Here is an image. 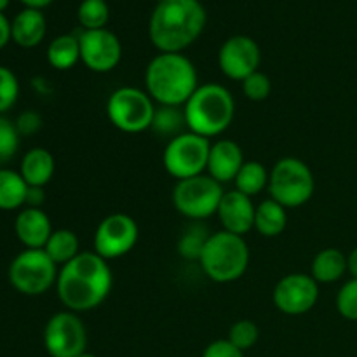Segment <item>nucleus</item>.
I'll return each instance as SVG.
<instances>
[{"label": "nucleus", "mask_w": 357, "mask_h": 357, "mask_svg": "<svg viewBox=\"0 0 357 357\" xmlns=\"http://www.w3.org/2000/svg\"><path fill=\"white\" fill-rule=\"evenodd\" d=\"M10 40H13V26L6 14L0 13V49L6 47Z\"/></svg>", "instance_id": "nucleus-38"}, {"label": "nucleus", "mask_w": 357, "mask_h": 357, "mask_svg": "<svg viewBox=\"0 0 357 357\" xmlns=\"http://www.w3.org/2000/svg\"><path fill=\"white\" fill-rule=\"evenodd\" d=\"M209 152L211 143L208 138L187 131L169 139L164 150L162 162L171 176L178 181L187 180L199 176L208 169Z\"/></svg>", "instance_id": "nucleus-9"}, {"label": "nucleus", "mask_w": 357, "mask_h": 357, "mask_svg": "<svg viewBox=\"0 0 357 357\" xmlns=\"http://www.w3.org/2000/svg\"><path fill=\"white\" fill-rule=\"evenodd\" d=\"M28 183L23 180L20 171L0 167V209L14 211L26 204Z\"/></svg>", "instance_id": "nucleus-23"}, {"label": "nucleus", "mask_w": 357, "mask_h": 357, "mask_svg": "<svg viewBox=\"0 0 357 357\" xmlns=\"http://www.w3.org/2000/svg\"><path fill=\"white\" fill-rule=\"evenodd\" d=\"M202 357H244V352L229 340H216L204 349Z\"/></svg>", "instance_id": "nucleus-36"}, {"label": "nucleus", "mask_w": 357, "mask_h": 357, "mask_svg": "<svg viewBox=\"0 0 357 357\" xmlns=\"http://www.w3.org/2000/svg\"><path fill=\"white\" fill-rule=\"evenodd\" d=\"M199 264L211 281L220 284L234 282L248 271L250 248L243 236L220 230L209 236Z\"/></svg>", "instance_id": "nucleus-5"}, {"label": "nucleus", "mask_w": 357, "mask_h": 357, "mask_svg": "<svg viewBox=\"0 0 357 357\" xmlns=\"http://www.w3.org/2000/svg\"><path fill=\"white\" fill-rule=\"evenodd\" d=\"M272 82L265 73L255 72L243 80V93L251 101H264L271 96Z\"/></svg>", "instance_id": "nucleus-34"}, {"label": "nucleus", "mask_w": 357, "mask_h": 357, "mask_svg": "<svg viewBox=\"0 0 357 357\" xmlns=\"http://www.w3.org/2000/svg\"><path fill=\"white\" fill-rule=\"evenodd\" d=\"M246 162L243 150L232 139H218L211 145L208 159V173L218 183H229L236 180L237 173Z\"/></svg>", "instance_id": "nucleus-18"}, {"label": "nucleus", "mask_w": 357, "mask_h": 357, "mask_svg": "<svg viewBox=\"0 0 357 357\" xmlns=\"http://www.w3.org/2000/svg\"><path fill=\"white\" fill-rule=\"evenodd\" d=\"M20 98V82L13 70L0 65V115L16 105Z\"/></svg>", "instance_id": "nucleus-32"}, {"label": "nucleus", "mask_w": 357, "mask_h": 357, "mask_svg": "<svg viewBox=\"0 0 357 357\" xmlns=\"http://www.w3.org/2000/svg\"><path fill=\"white\" fill-rule=\"evenodd\" d=\"M255 211L257 208L251 197L239 190H230L223 194L216 215L222 222L223 230L244 237L251 229H255Z\"/></svg>", "instance_id": "nucleus-16"}, {"label": "nucleus", "mask_w": 357, "mask_h": 357, "mask_svg": "<svg viewBox=\"0 0 357 357\" xmlns=\"http://www.w3.org/2000/svg\"><path fill=\"white\" fill-rule=\"evenodd\" d=\"M181 128H187L185 122V112L180 110V107H164L155 110V117H153L152 129L160 136H174L181 135Z\"/></svg>", "instance_id": "nucleus-27"}, {"label": "nucleus", "mask_w": 357, "mask_h": 357, "mask_svg": "<svg viewBox=\"0 0 357 357\" xmlns=\"http://www.w3.org/2000/svg\"><path fill=\"white\" fill-rule=\"evenodd\" d=\"M80 59L79 37L75 35H59L49 44L47 61L56 70H70Z\"/></svg>", "instance_id": "nucleus-24"}, {"label": "nucleus", "mask_w": 357, "mask_h": 357, "mask_svg": "<svg viewBox=\"0 0 357 357\" xmlns=\"http://www.w3.org/2000/svg\"><path fill=\"white\" fill-rule=\"evenodd\" d=\"M79 357H96V356H93V354H89V352H84V354H80Z\"/></svg>", "instance_id": "nucleus-42"}, {"label": "nucleus", "mask_w": 357, "mask_h": 357, "mask_svg": "<svg viewBox=\"0 0 357 357\" xmlns=\"http://www.w3.org/2000/svg\"><path fill=\"white\" fill-rule=\"evenodd\" d=\"M347 272V257L340 250L328 248L316 255L312 261V278L319 284H330L344 278Z\"/></svg>", "instance_id": "nucleus-21"}, {"label": "nucleus", "mask_w": 357, "mask_h": 357, "mask_svg": "<svg viewBox=\"0 0 357 357\" xmlns=\"http://www.w3.org/2000/svg\"><path fill=\"white\" fill-rule=\"evenodd\" d=\"M45 201L44 188L40 187H28L26 194V208H40Z\"/></svg>", "instance_id": "nucleus-37"}, {"label": "nucleus", "mask_w": 357, "mask_h": 357, "mask_svg": "<svg viewBox=\"0 0 357 357\" xmlns=\"http://www.w3.org/2000/svg\"><path fill=\"white\" fill-rule=\"evenodd\" d=\"M183 112L188 131L209 139L230 128L236 115V101L227 87L206 84L197 87L185 103Z\"/></svg>", "instance_id": "nucleus-4"}, {"label": "nucleus", "mask_w": 357, "mask_h": 357, "mask_svg": "<svg viewBox=\"0 0 357 357\" xmlns=\"http://www.w3.org/2000/svg\"><path fill=\"white\" fill-rule=\"evenodd\" d=\"M288 225V213L284 206L274 199L260 202L255 211V229L264 237H278L284 232Z\"/></svg>", "instance_id": "nucleus-22"}, {"label": "nucleus", "mask_w": 357, "mask_h": 357, "mask_svg": "<svg viewBox=\"0 0 357 357\" xmlns=\"http://www.w3.org/2000/svg\"><path fill=\"white\" fill-rule=\"evenodd\" d=\"M347 271L351 272L352 279H357V248L347 257Z\"/></svg>", "instance_id": "nucleus-39"}, {"label": "nucleus", "mask_w": 357, "mask_h": 357, "mask_svg": "<svg viewBox=\"0 0 357 357\" xmlns=\"http://www.w3.org/2000/svg\"><path fill=\"white\" fill-rule=\"evenodd\" d=\"M80 59L84 65L96 73L112 72L122 59V45L115 33L107 28L84 30L79 35Z\"/></svg>", "instance_id": "nucleus-14"}, {"label": "nucleus", "mask_w": 357, "mask_h": 357, "mask_svg": "<svg viewBox=\"0 0 357 357\" xmlns=\"http://www.w3.org/2000/svg\"><path fill=\"white\" fill-rule=\"evenodd\" d=\"M20 149V132L16 124L0 115V166L7 164Z\"/></svg>", "instance_id": "nucleus-31"}, {"label": "nucleus", "mask_w": 357, "mask_h": 357, "mask_svg": "<svg viewBox=\"0 0 357 357\" xmlns=\"http://www.w3.org/2000/svg\"><path fill=\"white\" fill-rule=\"evenodd\" d=\"M204 26L206 10L199 0H162L150 16L149 35L160 52H181Z\"/></svg>", "instance_id": "nucleus-2"}, {"label": "nucleus", "mask_w": 357, "mask_h": 357, "mask_svg": "<svg viewBox=\"0 0 357 357\" xmlns=\"http://www.w3.org/2000/svg\"><path fill=\"white\" fill-rule=\"evenodd\" d=\"M194 63L181 52H160L145 72L146 93L164 107H181L199 87Z\"/></svg>", "instance_id": "nucleus-3"}, {"label": "nucleus", "mask_w": 357, "mask_h": 357, "mask_svg": "<svg viewBox=\"0 0 357 357\" xmlns=\"http://www.w3.org/2000/svg\"><path fill=\"white\" fill-rule=\"evenodd\" d=\"M44 251L56 265H61L63 267L65 264L72 261L77 255H80L79 237H77L75 232L68 229L54 230L51 237H49L47 244L44 246Z\"/></svg>", "instance_id": "nucleus-25"}, {"label": "nucleus", "mask_w": 357, "mask_h": 357, "mask_svg": "<svg viewBox=\"0 0 357 357\" xmlns=\"http://www.w3.org/2000/svg\"><path fill=\"white\" fill-rule=\"evenodd\" d=\"M56 291L70 312L96 309L112 291L108 261L94 251H82L58 272Z\"/></svg>", "instance_id": "nucleus-1"}, {"label": "nucleus", "mask_w": 357, "mask_h": 357, "mask_svg": "<svg viewBox=\"0 0 357 357\" xmlns=\"http://www.w3.org/2000/svg\"><path fill=\"white\" fill-rule=\"evenodd\" d=\"M16 129L20 132V136H28V135H35L38 129L42 128V119L37 112L33 110H26L16 119Z\"/></svg>", "instance_id": "nucleus-35"}, {"label": "nucleus", "mask_w": 357, "mask_h": 357, "mask_svg": "<svg viewBox=\"0 0 357 357\" xmlns=\"http://www.w3.org/2000/svg\"><path fill=\"white\" fill-rule=\"evenodd\" d=\"M211 234L206 232L204 227L192 225L187 232L181 236L180 243H178V253L187 260H199L204 250L206 243H208Z\"/></svg>", "instance_id": "nucleus-29"}, {"label": "nucleus", "mask_w": 357, "mask_h": 357, "mask_svg": "<svg viewBox=\"0 0 357 357\" xmlns=\"http://www.w3.org/2000/svg\"><path fill=\"white\" fill-rule=\"evenodd\" d=\"M274 305L288 316H302L319 300V282L307 274L284 275L274 288Z\"/></svg>", "instance_id": "nucleus-13"}, {"label": "nucleus", "mask_w": 357, "mask_h": 357, "mask_svg": "<svg viewBox=\"0 0 357 357\" xmlns=\"http://www.w3.org/2000/svg\"><path fill=\"white\" fill-rule=\"evenodd\" d=\"M77 17L84 30H101L108 23L110 9L105 0H82L77 9Z\"/></svg>", "instance_id": "nucleus-28"}, {"label": "nucleus", "mask_w": 357, "mask_h": 357, "mask_svg": "<svg viewBox=\"0 0 357 357\" xmlns=\"http://www.w3.org/2000/svg\"><path fill=\"white\" fill-rule=\"evenodd\" d=\"M223 187L209 174L180 180L173 190V204L178 213L190 220H204L218 213Z\"/></svg>", "instance_id": "nucleus-10"}, {"label": "nucleus", "mask_w": 357, "mask_h": 357, "mask_svg": "<svg viewBox=\"0 0 357 357\" xmlns=\"http://www.w3.org/2000/svg\"><path fill=\"white\" fill-rule=\"evenodd\" d=\"M159 2H162V0H157V3H159Z\"/></svg>", "instance_id": "nucleus-43"}, {"label": "nucleus", "mask_w": 357, "mask_h": 357, "mask_svg": "<svg viewBox=\"0 0 357 357\" xmlns=\"http://www.w3.org/2000/svg\"><path fill=\"white\" fill-rule=\"evenodd\" d=\"M9 2L10 0H0V13H3L9 7Z\"/></svg>", "instance_id": "nucleus-41"}, {"label": "nucleus", "mask_w": 357, "mask_h": 357, "mask_svg": "<svg viewBox=\"0 0 357 357\" xmlns=\"http://www.w3.org/2000/svg\"><path fill=\"white\" fill-rule=\"evenodd\" d=\"M10 26H13V40L24 49L37 47L44 40L45 31H47V23L42 10L31 9V7H26L20 14H16Z\"/></svg>", "instance_id": "nucleus-19"}, {"label": "nucleus", "mask_w": 357, "mask_h": 357, "mask_svg": "<svg viewBox=\"0 0 357 357\" xmlns=\"http://www.w3.org/2000/svg\"><path fill=\"white\" fill-rule=\"evenodd\" d=\"M314 174L303 160L284 157L272 167L268 174L271 199L288 208H300L314 194Z\"/></svg>", "instance_id": "nucleus-6"}, {"label": "nucleus", "mask_w": 357, "mask_h": 357, "mask_svg": "<svg viewBox=\"0 0 357 357\" xmlns=\"http://www.w3.org/2000/svg\"><path fill=\"white\" fill-rule=\"evenodd\" d=\"M56 160L47 149L35 146L24 153L20 166V174L28 187L44 188L54 176Z\"/></svg>", "instance_id": "nucleus-20"}, {"label": "nucleus", "mask_w": 357, "mask_h": 357, "mask_svg": "<svg viewBox=\"0 0 357 357\" xmlns=\"http://www.w3.org/2000/svg\"><path fill=\"white\" fill-rule=\"evenodd\" d=\"M258 337H260V330H258L257 324L250 319H241L230 326L229 338L227 340L232 345H236L239 351L244 352L255 347V344L258 342Z\"/></svg>", "instance_id": "nucleus-30"}, {"label": "nucleus", "mask_w": 357, "mask_h": 357, "mask_svg": "<svg viewBox=\"0 0 357 357\" xmlns=\"http://www.w3.org/2000/svg\"><path fill=\"white\" fill-rule=\"evenodd\" d=\"M45 351L51 357H79L86 352L87 333L75 312H58L47 321L44 330Z\"/></svg>", "instance_id": "nucleus-11"}, {"label": "nucleus", "mask_w": 357, "mask_h": 357, "mask_svg": "<svg viewBox=\"0 0 357 357\" xmlns=\"http://www.w3.org/2000/svg\"><path fill=\"white\" fill-rule=\"evenodd\" d=\"M267 169L258 160H246L236 176V190L243 192L248 197H255L260 194L265 187H268Z\"/></svg>", "instance_id": "nucleus-26"}, {"label": "nucleus", "mask_w": 357, "mask_h": 357, "mask_svg": "<svg viewBox=\"0 0 357 357\" xmlns=\"http://www.w3.org/2000/svg\"><path fill=\"white\" fill-rule=\"evenodd\" d=\"M9 281L21 295H44L58 281V265L44 250H24L10 261Z\"/></svg>", "instance_id": "nucleus-8"}, {"label": "nucleus", "mask_w": 357, "mask_h": 357, "mask_svg": "<svg viewBox=\"0 0 357 357\" xmlns=\"http://www.w3.org/2000/svg\"><path fill=\"white\" fill-rule=\"evenodd\" d=\"M138 223L124 213H115L100 222L94 232V253L105 260L128 255L138 243Z\"/></svg>", "instance_id": "nucleus-12"}, {"label": "nucleus", "mask_w": 357, "mask_h": 357, "mask_svg": "<svg viewBox=\"0 0 357 357\" xmlns=\"http://www.w3.org/2000/svg\"><path fill=\"white\" fill-rule=\"evenodd\" d=\"M14 232L26 250H44L54 230L45 211L40 208H24L16 216Z\"/></svg>", "instance_id": "nucleus-17"}, {"label": "nucleus", "mask_w": 357, "mask_h": 357, "mask_svg": "<svg viewBox=\"0 0 357 357\" xmlns=\"http://www.w3.org/2000/svg\"><path fill=\"white\" fill-rule=\"evenodd\" d=\"M337 309L344 319L357 321V279L342 286L337 295Z\"/></svg>", "instance_id": "nucleus-33"}, {"label": "nucleus", "mask_w": 357, "mask_h": 357, "mask_svg": "<svg viewBox=\"0 0 357 357\" xmlns=\"http://www.w3.org/2000/svg\"><path fill=\"white\" fill-rule=\"evenodd\" d=\"M261 52L257 42L246 35H236L223 42L218 52L220 70L225 73L229 79L241 80L258 72L260 66Z\"/></svg>", "instance_id": "nucleus-15"}, {"label": "nucleus", "mask_w": 357, "mask_h": 357, "mask_svg": "<svg viewBox=\"0 0 357 357\" xmlns=\"http://www.w3.org/2000/svg\"><path fill=\"white\" fill-rule=\"evenodd\" d=\"M155 110L150 94L138 87H121L114 91L107 103V114L112 124L129 135L152 128Z\"/></svg>", "instance_id": "nucleus-7"}, {"label": "nucleus", "mask_w": 357, "mask_h": 357, "mask_svg": "<svg viewBox=\"0 0 357 357\" xmlns=\"http://www.w3.org/2000/svg\"><path fill=\"white\" fill-rule=\"evenodd\" d=\"M21 2L31 9H42V7H47L52 0H21Z\"/></svg>", "instance_id": "nucleus-40"}]
</instances>
